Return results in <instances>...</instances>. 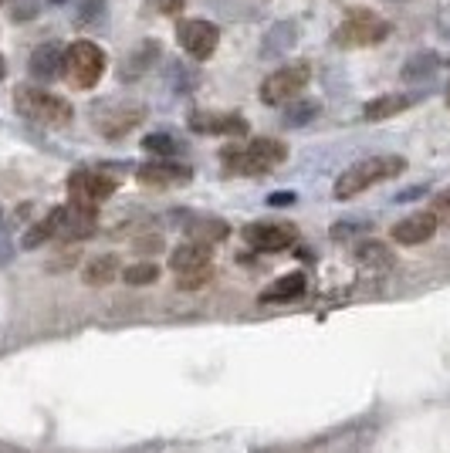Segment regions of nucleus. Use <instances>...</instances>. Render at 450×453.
I'll return each instance as SVG.
<instances>
[{"label": "nucleus", "mask_w": 450, "mask_h": 453, "mask_svg": "<svg viewBox=\"0 0 450 453\" xmlns=\"http://www.w3.org/2000/svg\"><path fill=\"white\" fill-rule=\"evenodd\" d=\"M410 105H413V95H403V92L379 95V98L362 105V119H366V122H386V119H393V115L407 112Z\"/></svg>", "instance_id": "16"}, {"label": "nucleus", "mask_w": 450, "mask_h": 453, "mask_svg": "<svg viewBox=\"0 0 450 453\" xmlns=\"http://www.w3.org/2000/svg\"><path fill=\"white\" fill-rule=\"evenodd\" d=\"M51 224H55V237L61 241H85L98 230V217H95V210L65 203V207L51 210Z\"/></svg>", "instance_id": "9"}, {"label": "nucleus", "mask_w": 450, "mask_h": 453, "mask_svg": "<svg viewBox=\"0 0 450 453\" xmlns=\"http://www.w3.org/2000/svg\"><path fill=\"white\" fill-rule=\"evenodd\" d=\"M359 261H362V265H373V267H390L393 265V254H390L383 244H362L359 247Z\"/></svg>", "instance_id": "23"}, {"label": "nucleus", "mask_w": 450, "mask_h": 453, "mask_svg": "<svg viewBox=\"0 0 450 453\" xmlns=\"http://www.w3.org/2000/svg\"><path fill=\"white\" fill-rule=\"evenodd\" d=\"M247 247L261 250V254H271V250H284L299 241V230L291 224H268V220H258V224H247L244 230Z\"/></svg>", "instance_id": "11"}, {"label": "nucleus", "mask_w": 450, "mask_h": 453, "mask_svg": "<svg viewBox=\"0 0 450 453\" xmlns=\"http://www.w3.org/2000/svg\"><path fill=\"white\" fill-rule=\"evenodd\" d=\"M190 129L200 135H244L247 122L237 112H193Z\"/></svg>", "instance_id": "13"}, {"label": "nucleus", "mask_w": 450, "mask_h": 453, "mask_svg": "<svg viewBox=\"0 0 450 453\" xmlns=\"http://www.w3.org/2000/svg\"><path fill=\"white\" fill-rule=\"evenodd\" d=\"M431 213L437 217V224L450 226V189H444V193H437V196H433Z\"/></svg>", "instance_id": "25"}, {"label": "nucleus", "mask_w": 450, "mask_h": 453, "mask_svg": "<svg viewBox=\"0 0 450 453\" xmlns=\"http://www.w3.org/2000/svg\"><path fill=\"white\" fill-rule=\"evenodd\" d=\"M14 109L38 126H68L75 119V109L61 95H51L44 88H24V85L14 92Z\"/></svg>", "instance_id": "4"}, {"label": "nucleus", "mask_w": 450, "mask_h": 453, "mask_svg": "<svg viewBox=\"0 0 450 453\" xmlns=\"http://www.w3.org/2000/svg\"><path fill=\"white\" fill-rule=\"evenodd\" d=\"M295 200H299L295 193H275V196H271V203H275V207H284V203H295Z\"/></svg>", "instance_id": "27"}, {"label": "nucleus", "mask_w": 450, "mask_h": 453, "mask_svg": "<svg viewBox=\"0 0 450 453\" xmlns=\"http://www.w3.org/2000/svg\"><path fill=\"white\" fill-rule=\"evenodd\" d=\"M308 78H312L308 61L284 65V68H278L275 75H268L261 81V102L264 105H284V102L299 98V95L308 88Z\"/></svg>", "instance_id": "7"}, {"label": "nucleus", "mask_w": 450, "mask_h": 453, "mask_svg": "<svg viewBox=\"0 0 450 453\" xmlns=\"http://www.w3.org/2000/svg\"><path fill=\"white\" fill-rule=\"evenodd\" d=\"M115 187H119L115 176H105L98 170H75L68 176V200L75 207L98 210L115 193Z\"/></svg>", "instance_id": "8"}, {"label": "nucleus", "mask_w": 450, "mask_h": 453, "mask_svg": "<svg viewBox=\"0 0 450 453\" xmlns=\"http://www.w3.org/2000/svg\"><path fill=\"white\" fill-rule=\"evenodd\" d=\"M437 217H433L431 210H420V213H410V217H403L400 224L393 226V241L403 247H416V244H427L433 234H437Z\"/></svg>", "instance_id": "15"}, {"label": "nucleus", "mask_w": 450, "mask_h": 453, "mask_svg": "<svg viewBox=\"0 0 450 453\" xmlns=\"http://www.w3.org/2000/svg\"><path fill=\"white\" fill-rule=\"evenodd\" d=\"M48 237H55V224H51V213L41 220V224H35V230H27V237H24V247H38L44 244Z\"/></svg>", "instance_id": "24"}, {"label": "nucleus", "mask_w": 450, "mask_h": 453, "mask_svg": "<svg viewBox=\"0 0 450 453\" xmlns=\"http://www.w3.org/2000/svg\"><path fill=\"white\" fill-rule=\"evenodd\" d=\"M305 288H308V278L301 274V271H291V274H284L278 281L271 284L268 291L261 295L264 304H284V302H295L305 295Z\"/></svg>", "instance_id": "18"}, {"label": "nucleus", "mask_w": 450, "mask_h": 453, "mask_svg": "<svg viewBox=\"0 0 450 453\" xmlns=\"http://www.w3.org/2000/svg\"><path fill=\"white\" fill-rule=\"evenodd\" d=\"M122 278H126V284H132V288H143V284H152L159 278V267L152 265V261H139V265L126 267Z\"/></svg>", "instance_id": "21"}, {"label": "nucleus", "mask_w": 450, "mask_h": 453, "mask_svg": "<svg viewBox=\"0 0 450 453\" xmlns=\"http://www.w3.org/2000/svg\"><path fill=\"white\" fill-rule=\"evenodd\" d=\"M31 75L41 81H55L58 75H65V51L58 44H41L31 55Z\"/></svg>", "instance_id": "17"}, {"label": "nucleus", "mask_w": 450, "mask_h": 453, "mask_svg": "<svg viewBox=\"0 0 450 453\" xmlns=\"http://www.w3.org/2000/svg\"><path fill=\"white\" fill-rule=\"evenodd\" d=\"M4 75H7V65H4V55H0V81H4Z\"/></svg>", "instance_id": "28"}, {"label": "nucleus", "mask_w": 450, "mask_h": 453, "mask_svg": "<svg viewBox=\"0 0 450 453\" xmlns=\"http://www.w3.org/2000/svg\"><path fill=\"white\" fill-rule=\"evenodd\" d=\"M444 98H447V105H450V88H447V95H444Z\"/></svg>", "instance_id": "29"}, {"label": "nucleus", "mask_w": 450, "mask_h": 453, "mask_svg": "<svg viewBox=\"0 0 450 453\" xmlns=\"http://www.w3.org/2000/svg\"><path fill=\"white\" fill-rule=\"evenodd\" d=\"M400 173H407V159L403 156H369L356 166L342 173L336 180V200H353L359 193H366L376 183H386Z\"/></svg>", "instance_id": "2"}, {"label": "nucleus", "mask_w": 450, "mask_h": 453, "mask_svg": "<svg viewBox=\"0 0 450 453\" xmlns=\"http://www.w3.org/2000/svg\"><path fill=\"white\" fill-rule=\"evenodd\" d=\"M183 7V0H156V11L159 14H176Z\"/></svg>", "instance_id": "26"}, {"label": "nucleus", "mask_w": 450, "mask_h": 453, "mask_svg": "<svg viewBox=\"0 0 450 453\" xmlns=\"http://www.w3.org/2000/svg\"><path fill=\"white\" fill-rule=\"evenodd\" d=\"M105 75V51L92 41H75L65 51V78L72 88H95Z\"/></svg>", "instance_id": "5"}, {"label": "nucleus", "mask_w": 450, "mask_h": 453, "mask_svg": "<svg viewBox=\"0 0 450 453\" xmlns=\"http://www.w3.org/2000/svg\"><path fill=\"white\" fill-rule=\"evenodd\" d=\"M187 234L193 244L210 247V244H221L227 234H230V226H227L221 217H197V220H190Z\"/></svg>", "instance_id": "19"}, {"label": "nucleus", "mask_w": 450, "mask_h": 453, "mask_svg": "<svg viewBox=\"0 0 450 453\" xmlns=\"http://www.w3.org/2000/svg\"><path fill=\"white\" fill-rule=\"evenodd\" d=\"M143 150L152 152V156H159V159H169V156L176 152V139L167 133H152L143 139Z\"/></svg>", "instance_id": "22"}, {"label": "nucleus", "mask_w": 450, "mask_h": 453, "mask_svg": "<svg viewBox=\"0 0 450 453\" xmlns=\"http://www.w3.org/2000/svg\"><path fill=\"white\" fill-rule=\"evenodd\" d=\"M169 267H173V274H176V284L183 288V291H200L210 278H213V265H210V247L204 244H180L173 250V257H169Z\"/></svg>", "instance_id": "6"}, {"label": "nucleus", "mask_w": 450, "mask_h": 453, "mask_svg": "<svg viewBox=\"0 0 450 453\" xmlns=\"http://www.w3.org/2000/svg\"><path fill=\"white\" fill-rule=\"evenodd\" d=\"M390 20L379 18L376 11H369V7H353L345 18H342V24L336 27V44L338 48H373V44H379V41L390 38Z\"/></svg>", "instance_id": "3"}, {"label": "nucleus", "mask_w": 450, "mask_h": 453, "mask_svg": "<svg viewBox=\"0 0 450 453\" xmlns=\"http://www.w3.org/2000/svg\"><path fill=\"white\" fill-rule=\"evenodd\" d=\"M0 4H4V0H0Z\"/></svg>", "instance_id": "30"}, {"label": "nucleus", "mask_w": 450, "mask_h": 453, "mask_svg": "<svg viewBox=\"0 0 450 453\" xmlns=\"http://www.w3.org/2000/svg\"><path fill=\"white\" fill-rule=\"evenodd\" d=\"M288 150L278 139H251L244 146H227L221 163L230 176H268L275 166H282Z\"/></svg>", "instance_id": "1"}, {"label": "nucleus", "mask_w": 450, "mask_h": 453, "mask_svg": "<svg viewBox=\"0 0 450 453\" xmlns=\"http://www.w3.org/2000/svg\"><path fill=\"white\" fill-rule=\"evenodd\" d=\"M139 122H143V109H139V105H129V102H122V105H105V109H98L95 129H98L102 135H109V139H119V135L132 133Z\"/></svg>", "instance_id": "12"}, {"label": "nucleus", "mask_w": 450, "mask_h": 453, "mask_svg": "<svg viewBox=\"0 0 450 453\" xmlns=\"http://www.w3.org/2000/svg\"><path fill=\"white\" fill-rule=\"evenodd\" d=\"M176 41H180V48L193 58H210L217 51V44H221V31L210 24V20H180L176 24Z\"/></svg>", "instance_id": "10"}, {"label": "nucleus", "mask_w": 450, "mask_h": 453, "mask_svg": "<svg viewBox=\"0 0 450 453\" xmlns=\"http://www.w3.org/2000/svg\"><path fill=\"white\" fill-rule=\"evenodd\" d=\"M115 274H119V257L115 254H102V257L89 261V267H85V284L102 288V284L115 281Z\"/></svg>", "instance_id": "20"}, {"label": "nucleus", "mask_w": 450, "mask_h": 453, "mask_svg": "<svg viewBox=\"0 0 450 453\" xmlns=\"http://www.w3.org/2000/svg\"><path fill=\"white\" fill-rule=\"evenodd\" d=\"M190 176H193V173H190L187 166L169 163V159H152V163H143V166L136 170V180H139L143 187H183V183H190Z\"/></svg>", "instance_id": "14"}]
</instances>
